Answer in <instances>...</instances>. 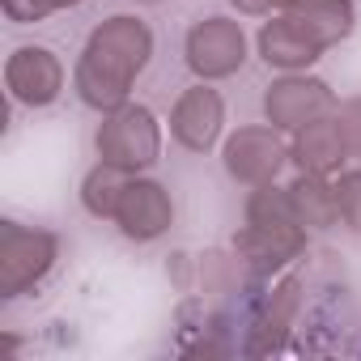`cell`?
Wrapping results in <instances>:
<instances>
[{"label":"cell","instance_id":"10","mask_svg":"<svg viewBox=\"0 0 361 361\" xmlns=\"http://www.w3.org/2000/svg\"><path fill=\"white\" fill-rule=\"evenodd\" d=\"M115 226L128 243H157L161 234H170L174 226V200L157 178L145 174H128L119 209H115Z\"/></svg>","mask_w":361,"mask_h":361},{"label":"cell","instance_id":"6","mask_svg":"<svg viewBox=\"0 0 361 361\" xmlns=\"http://www.w3.org/2000/svg\"><path fill=\"white\" fill-rule=\"evenodd\" d=\"M289 161V145L281 140V132L272 123H247V128H234L221 145V166L234 183L243 188H264V183H276V174L285 170Z\"/></svg>","mask_w":361,"mask_h":361},{"label":"cell","instance_id":"15","mask_svg":"<svg viewBox=\"0 0 361 361\" xmlns=\"http://www.w3.org/2000/svg\"><path fill=\"white\" fill-rule=\"evenodd\" d=\"M289 204H293V217L306 230H331V226H340V200H336V183H331L327 174L298 170V178L289 183Z\"/></svg>","mask_w":361,"mask_h":361},{"label":"cell","instance_id":"7","mask_svg":"<svg viewBox=\"0 0 361 361\" xmlns=\"http://www.w3.org/2000/svg\"><path fill=\"white\" fill-rule=\"evenodd\" d=\"M68 85V73H64V60L43 47V43H22L9 51L5 60V90L18 106H30V111H43L51 102H60Z\"/></svg>","mask_w":361,"mask_h":361},{"label":"cell","instance_id":"14","mask_svg":"<svg viewBox=\"0 0 361 361\" xmlns=\"http://www.w3.org/2000/svg\"><path fill=\"white\" fill-rule=\"evenodd\" d=\"M255 47H259V60H264L268 68H276V73H306L310 64L323 60V51H319L285 13H276V18H268V22L259 26Z\"/></svg>","mask_w":361,"mask_h":361},{"label":"cell","instance_id":"12","mask_svg":"<svg viewBox=\"0 0 361 361\" xmlns=\"http://www.w3.org/2000/svg\"><path fill=\"white\" fill-rule=\"evenodd\" d=\"M276 13H285L319 51L340 47L357 26V5L353 0H285Z\"/></svg>","mask_w":361,"mask_h":361},{"label":"cell","instance_id":"11","mask_svg":"<svg viewBox=\"0 0 361 361\" xmlns=\"http://www.w3.org/2000/svg\"><path fill=\"white\" fill-rule=\"evenodd\" d=\"M302 289H306V281H302L298 272H289V276L264 298L255 323L247 327V344H243L247 357H272V353L285 348L289 327H293V319H298V310H302Z\"/></svg>","mask_w":361,"mask_h":361},{"label":"cell","instance_id":"21","mask_svg":"<svg viewBox=\"0 0 361 361\" xmlns=\"http://www.w3.org/2000/svg\"><path fill=\"white\" fill-rule=\"evenodd\" d=\"M77 5H85V0H51V9L60 13V9H77Z\"/></svg>","mask_w":361,"mask_h":361},{"label":"cell","instance_id":"8","mask_svg":"<svg viewBox=\"0 0 361 361\" xmlns=\"http://www.w3.org/2000/svg\"><path fill=\"white\" fill-rule=\"evenodd\" d=\"M336 111H340L336 90L319 77H306V73H281L264 90V119L276 132H298L302 123L336 115Z\"/></svg>","mask_w":361,"mask_h":361},{"label":"cell","instance_id":"16","mask_svg":"<svg viewBox=\"0 0 361 361\" xmlns=\"http://www.w3.org/2000/svg\"><path fill=\"white\" fill-rule=\"evenodd\" d=\"M123 183H128V174L98 161L85 178H81V204L90 217L98 221H115V209H119V196H123Z\"/></svg>","mask_w":361,"mask_h":361},{"label":"cell","instance_id":"5","mask_svg":"<svg viewBox=\"0 0 361 361\" xmlns=\"http://www.w3.org/2000/svg\"><path fill=\"white\" fill-rule=\"evenodd\" d=\"M183 60L196 81H226L247 64V35L234 18H200L183 39Z\"/></svg>","mask_w":361,"mask_h":361},{"label":"cell","instance_id":"2","mask_svg":"<svg viewBox=\"0 0 361 361\" xmlns=\"http://www.w3.org/2000/svg\"><path fill=\"white\" fill-rule=\"evenodd\" d=\"M302 251H306V226L293 217L289 188H276V183L251 188V196H247V226L234 234L238 264H247L251 272L268 276V272L289 268Z\"/></svg>","mask_w":361,"mask_h":361},{"label":"cell","instance_id":"3","mask_svg":"<svg viewBox=\"0 0 361 361\" xmlns=\"http://www.w3.org/2000/svg\"><path fill=\"white\" fill-rule=\"evenodd\" d=\"M94 149H98V161H106L123 174H145L161 157V123L149 106L128 102V106L102 115V123L94 132Z\"/></svg>","mask_w":361,"mask_h":361},{"label":"cell","instance_id":"22","mask_svg":"<svg viewBox=\"0 0 361 361\" xmlns=\"http://www.w3.org/2000/svg\"><path fill=\"white\" fill-rule=\"evenodd\" d=\"M136 5H161V0H136Z\"/></svg>","mask_w":361,"mask_h":361},{"label":"cell","instance_id":"9","mask_svg":"<svg viewBox=\"0 0 361 361\" xmlns=\"http://www.w3.org/2000/svg\"><path fill=\"white\" fill-rule=\"evenodd\" d=\"M226 132V98L213 90V81H196L178 94L170 106V136L174 145H183L188 153H209L217 149Z\"/></svg>","mask_w":361,"mask_h":361},{"label":"cell","instance_id":"23","mask_svg":"<svg viewBox=\"0 0 361 361\" xmlns=\"http://www.w3.org/2000/svg\"><path fill=\"white\" fill-rule=\"evenodd\" d=\"M281 5H285V0H276V9H281Z\"/></svg>","mask_w":361,"mask_h":361},{"label":"cell","instance_id":"19","mask_svg":"<svg viewBox=\"0 0 361 361\" xmlns=\"http://www.w3.org/2000/svg\"><path fill=\"white\" fill-rule=\"evenodd\" d=\"M336 119H340V132H344V140H348V153H353V157H361V98L340 102Z\"/></svg>","mask_w":361,"mask_h":361},{"label":"cell","instance_id":"4","mask_svg":"<svg viewBox=\"0 0 361 361\" xmlns=\"http://www.w3.org/2000/svg\"><path fill=\"white\" fill-rule=\"evenodd\" d=\"M60 259V238L39 226L0 221V298L13 302L30 293Z\"/></svg>","mask_w":361,"mask_h":361},{"label":"cell","instance_id":"18","mask_svg":"<svg viewBox=\"0 0 361 361\" xmlns=\"http://www.w3.org/2000/svg\"><path fill=\"white\" fill-rule=\"evenodd\" d=\"M0 9H5V18L18 22V26H35V22H43V18L56 13L51 0H0Z\"/></svg>","mask_w":361,"mask_h":361},{"label":"cell","instance_id":"1","mask_svg":"<svg viewBox=\"0 0 361 361\" xmlns=\"http://www.w3.org/2000/svg\"><path fill=\"white\" fill-rule=\"evenodd\" d=\"M149 60H153L149 22L136 13H115L90 30L73 64V90L90 111L111 115L132 102V85L149 68Z\"/></svg>","mask_w":361,"mask_h":361},{"label":"cell","instance_id":"13","mask_svg":"<svg viewBox=\"0 0 361 361\" xmlns=\"http://www.w3.org/2000/svg\"><path fill=\"white\" fill-rule=\"evenodd\" d=\"M348 157L353 153H348V140H344L336 115H323V119L302 123L293 132V140H289V161L298 170H310V174H336Z\"/></svg>","mask_w":361,"mask_h":361},{"label":"cell","instance_id":"20","mask_svg":"<svg viewBox=\"0 0 361 361\" xmlns=\"http://www.w3.org/2000/svg\"><path fill=\"white\" fill-rule=\"evenodd\" d=\"M230 5H234L238 13H247V18H264V13L276 9V0H230Z\"/></svg>","mask_w":361,"mask_h":361},{"label":"cell","instance_id":"17","mask_svg":"<svg viewBox=\"0 0 361 361\" xmlns=\"http://www.w3.org/2000/svg\"><path fill=\"white\" fill-rule=\"evenodd\" d=\"M336 200H340V221L361 234V170H340Z\"/></svg>","mask_w":361,"mask_h":361}]
</instances>
